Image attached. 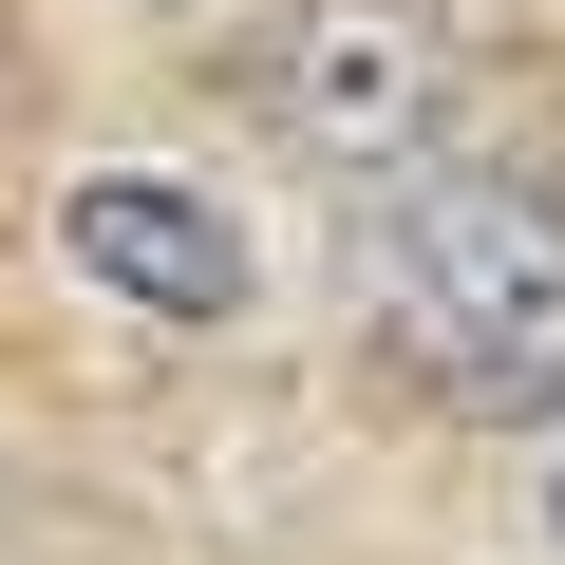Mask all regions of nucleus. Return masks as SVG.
<instances>
[{"label":"nucleus","mask_w":565,"mask_h":565,"mask_svg":"<svg viewBox=\"0 0 565 565\" xmlns=\"http://www.w3.org/2000/svg\"><path fill=\"white\" fill-rule=\"evenodd\" d=\"M377 340L452 415H565V207L509 151H415L377 189Z\"/></svg>","instance_id":"1"},{"label":"nucleus","mask_w":565,"mask_h":565,"mask_svg":"<svg viewBox=\"0 0 565 565\" xmlns=\"http://www.w3.org/2000/svg\"><path fill=\"white\" fill-rule=\"evenodd\" d=\"M264 114L340 170H415L434 151V20L415 0H302L282 57H264Z\"/></svg>","instance_id":"2"},{"label":"nucleus","mask_w":565,"mask_h":565,"mask_svg":"<svg viewBox=\"0 0 565 565\" xmlns=\"http://www.w3.org/2000/svg\"><path fill=\"white\" fill-rule=\"evenodd\" d=\"M546 527H565V471H546Z\"/></svg>","instance_id":"4"},{"label":"nucleus","mask_w":565,"mask_h":565,"mask_svg":"<svg viewBox=\"0 0 565 565\" xmlns=\"http://www.w3.org/2000/svg\"><path fill=\"white\" fill-rule=\"evenodd\" d=\"M57 264L95 282V302L170 321V340L245 321V226H226L189 170H76V189H57Z\"/></svg>","instance_id":"3"}]
</instances>
